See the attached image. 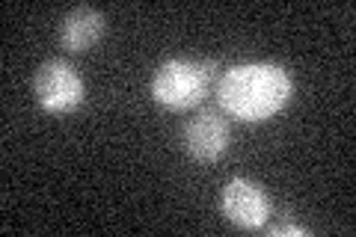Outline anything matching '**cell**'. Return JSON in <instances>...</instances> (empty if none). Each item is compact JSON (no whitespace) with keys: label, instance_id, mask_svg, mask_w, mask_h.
<instances>
[{"label":"cell","instance_id":"obj_3","mask_svg":"<svg viewBox=\"0 0 356 237\" xmlns=\"http://www.w3.org/2000/svg\"><path fill=\"white\" fill-rule=\"evenodd\" d=\"M36 104L51 116H69L86 104V83L69 60H44L33 77Z\"/></svg>","mask_w":356,"mask_h":237},{"label":"cell","instance_id":"obj_4","mask_svg":"<svg viewBox=\"0 0 356 237\" xmlns=\"http://www.w3.org/2000/svg\"><path fill=\"white\" fill-rule=\"evenodd\" d=\"M220 211L232 225L252 231V229H261L267 217H270V199H267L261 184L235 175L220 193Z\"/></svg>","mask_w":356,"mask_h":237},{"label":"cell","instance_id":"obj_5","mask_svg":"<svg viewBox=\"0 0 356 237\" xmlns=\"http://www.w3.org/2000/svg\"><path fill=\"white\" fill-rule=\"evenodd\" d=\"M181 142L187 154L199 163H214L229 152L232 142V128L229 119L217 110H202L193 119H187V125L181 131Z\"/></svg>","mask_w":356,"mask_h":237},{"label":"cell","instance_id":"obj_1","mask_svg":"<svg viewBox=\"0 0 356 237\" xmlns=\"http://www.w3.org/2000/svg\"><path fill=\"white\" fill-rule=\"evenodd\" d=\"M214 95L229 119L259 125L288 107L294 95V81L280 63H238L222 72L214 83Z\"/></svg>","mask_w":356,"mask_h":237},{"label":"cell","instance_id":"obj_2","mask_svg":"<svg viewBox=\"0 0 356 237\" xmlns=\"http://www.w3.org/2000/svg\"><path fill=\"white\" fill-rule=\"evenodd\" d=\"M217 81V63L214 60H172L161 63L152 77V98L166 110H191L205 101V95L214 89Z\"/></svg>","mask_w":356,"mask_h":237},{"label":"cell","instance_id":"obj_6","mask_svg":"<svg viewBox=\"0 0 356 237\" xmlns=\"http://www.w3.org/2000/svg\"><path fill=\"white\" fill-rule=\"evenodd\" d=\"M107 18L95 6H77L60 24V48L69 54H83L104 36Z\"/></svg>","mask_w":356,"mask_h":237},{"label":"cell","instance_id":"obj_7","mask_svg":"<svg viewBox=\"0 0 356 237\" xmlns=\"http://www.w3.org/2000/svg\"><path fill=\"white\" fill-rule=\"evenodd\" d=\"M273 237H285V234H297V237H306L309 234V229H303V225H297V222H273L270 229Z\"/></svg>","mask_w":356,"mask_h":237}]
</instances>
